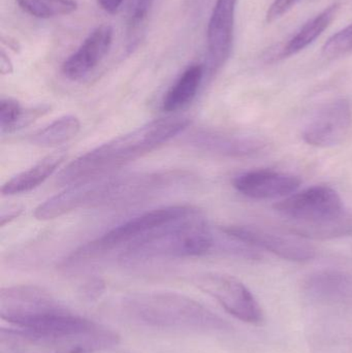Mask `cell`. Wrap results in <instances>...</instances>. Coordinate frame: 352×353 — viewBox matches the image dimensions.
Listing matches in <instances>:
<instances>
[{
	"label": "cell",
	"mask_w": 352,
	"mask_h": 353,
	"mask_svg": "<svg viewBox=\"0 0 352 353\" xmlns=\"http://www.w3.org/2000/svg\"><path fill=\"white\" fill-rule=\"evenodd\" d=\"M275 211L289 220V224L312 225L332 219L345 211L342 199L335 189L316 185L296 191L273 205Z\"/></svg>",
	"instance_id": "8"
},
{
	"label": "cell",
	"mask_w": 352,
	"mask_h": 353,
	"mask_svg": "<svg viewBox=\"0 0 352 353\" xmlns=\"http://www.w3.org/2000/svg\"><path fill=\"white\" fill-rule=\"evenodd\" d=\"M301 183V179L293 174L258 170L238 175L233 180V186L249 199L266 201L289 196L298 190Z\"/></svg>",
	"instance_id": "12"
},
{
	"label": "cell",
	"mask_w": 352,
	"mask_h": 353,
	"mask_svg": "<svg viewBox=\"0 0 352 353\" xmlns=\"http://www.w3.org/2000/svg\"><path fill=\"white\" fill-rule=\"evenodd\" d=\"M152 2L153 0H134L130 10V21H128L130 34H132V37H136L138 31L142 29L148 17Z\"/></svg>",
	"instance_id": "25"
},
{
	"label": "cell",
	"mask_w": 352,
	"mask_h": 353,
	"mask_svg": "<svg viewBox=\"0 0 352 353\" xmlns=\"http://www.w3.org/2000/svg\"><path fill=\"white\" fill-rule=\"evenodd\" d=\"M92 353H130V352H118V350H114L113 348H110V350H99V352H92Z\"/></svg>",
	"instance_id": "31"
},
{
	"label": "cell",
	"mask_w": 352,
	"mask_h": 353,
	"mask_svg": "<svg viewBox=\"0 0 352 353\" xmlns=\"http://www.w3.org/2000/svg\"><path fill=\"white\" fill-rule=\"evenodd\" d=\"M179 176L169 173L105 176L79 183L41 203L35 209L34 217L45 221L80 208L134 199L169 186Z\"/></svg>",
	"instance_id": "2"
},
{
	"label": "cell",
	"mask_w": 352,
	"mask_h": 353,
	"mask_svg": "<svg viewBox=\"0 0 352 353\" xmlns=\"http://www.w3.org/2000/svg\"><path fill=\"white\" fill-rule=\"evenodd\" d=\"M352 109L346 99L327 103L306 124L302 138L318 148H332L344 143L351 134Z\"/></svg>",
	"instance_id": "11"
},
{
	"label": "cell",
	"mask_w": 352,
	"mask_h": 353,
	"mask_svg": "<svg viewBox=\"0 0 352 353\" xmlns=\"http://www.w3.org/2000/svg\"><path fill=\"white\" fill-rule=\"evenodd\" d=\"M70 312L48 290L35 285H14L0 290V317L28 331H43Z\"/></svg>",
	"instance_id": "6"
},
{
	"label": "cell",
	"mask_w": 352,
	"mask_h": 353,
	"mask_svg": "<svg viewBox=\"0 0 352 353\" xmlns=\"http://www.w3.org/2000/svg\"><path fill=\"white\" fill-rule=\"evenodd\" d=\"M105 288V283L101 279L90 280L81 288V296L86 302H95L103 296Z\"/></svg>",
	"instance_id": "26"
},
{
	"label": "cell",
	"mask_w": 352,
	"mask_h": 353,
	"mask_svg": "<svg viewBox=\"0 0 352 353\" xmlns=\"http://www.w3.org/2000/svg\"><path fill=\"white\" fill-rule=\"evenodd\" d=\"M124 0H99V6L109 14H115L119 10Z\"/></svg>",
	"instance_id": "28"
},
{
	"label": "cell",
	"mask_w": 352,
	"mask_h": 353,
	"mask_svg": "<svg viewBox=\"0 0 352 353\" xmlns=\"http://www.w3.org/2000/svg\"><path fill=\"white\" fill-rule=\"evenodd\" d=\"M12 70H14V66H12V61L8 55L1 51L0 53V72L4 76V74H12Z\"/></svg>",
	"instance_id": "29"
},
{
	"label": "cell",
	"mask_w": 352,
	"mask_h": 353,
	"mask_svg": "<svg viewBox=\"0 0 352 353\" xmlns=\"http://www.w3.org/2000/svg\"><path fill=\"white\" fill-rule=\"evenodd\" d=\"M200 143L207 149L218 154L231 157H253L268 148L264 140L254 137L229 136L222 134H202Z\"/></svg>",
	"instance_id": "17"
},
{
	"label": "cell",
	"mask_w": 352,
	"mask_h": 353,
	"mask_svg": "<svg viewBox=\"0 0 352 353\" xmlns=\"http://www.w3.org/2000/svg\"><path fill=\"white\" fill-rule=\"evenodd\" d=\"M30 16L39 19L55 18L72 14L78 8L76 0H16Z\"/></svg>",
	"instance_id": "22"
},
{
	"label": "cell",
	"mask_w": 352,
	"mask_h": 353,
	"mask_svg": "<svg viewBox=\"0 0 352 353\" xmlns=\"http://www.w3.org/2000/svg\"><path fill=\"white\" fill-rule=\"evenodd\" d=\"M210 226L200 212L167 224L126 246L121 254L125 263H140L167 257L200 256L214 246Z\"/></svg>",
	"instance_id": "4"
},
{
	"label": "cell",
	"mask_w": 352,
	"mask_h": 353,
	"mask_svg": "<svg viewBox=\"0 0 352 353\" xmlns=\"http://www.w3.org/2000/svg\"><path fill=\"white\" fill-rule=\"evenodd\" d=\"M204 72V66L200 64L189 66L163 97V109L173 113L189 105L198 93Z\"/></svg>",
	"instance_id": "18"
},
{
	"label": "cell",
	"mask_w": 352,
	"mask_h": 353,
	"mask_svg": "<svg viewBox=\"0 0 352 353\" xmlns=\"http://www.w3.org/2000/svg\"><path fill=\"white\" fill-rule=\"evenodd\" d=\"M23 112L18 101L12 99H2L0 101V128L2 132L16 130L17 125L22 117Z\"/></svg>",
	"instance_id": "24"
},
{
	"label": "cell",
	"mask_w": 352,
	"mask_h": 353,
	"mask_svg": "<svg viewBox=\"0 0 352 353\" xmlns=\"http://www.w3.org/2000/svg\"><path fill=\"white\" fill-rule=\"evenodd\" d=\"M238 0H217L209 21L207 39L209 70L217 72L225 65L233 47L234 25Z\"/></svg>",
	"instance_id": "13"
},
{
	"label": "cell",
	"mask_w": 352,
	"mask_h": 353,
	"mask_svg": "<svg viewBox=\"0 0 352 353\" xmlns=\"http://www.w3.org/2000/svg\"><path fill=\"white\" fill-rule=\"evenodd\" d=\"M189 124L187 118L177 116L148 122L79 157L59 174L57 183L72 186L109 176L130 161L163 146Z\"/></svg>",
	"instance_id": "1"
},
{
	"label": "cell",
	"mask_w": 352,
	"mask_h": 353,
	"mask_svg": "<svg viewBox=\"0 0 352 353\" xmlns=\"http://www.w3.org/2000/svg\"><path fill=\"white\" fill-rule=\"evenodd\" d=\"M114 30L110 25L95 28L78 50L62 64V72L70 80L84 78L105 57L113 43Z\"/></svg>",
	"instance_id": "14"
},
{
	"label": "cell",
	"mask_w": 352,
	"mask_h": 353,
	"mask_svg": "<svg viewBox=\"0 0 352 353\" xmlns=\"http://www.w3.org/2000/svg\"><path fill=\"white\" fill-rule=\"evenodd\" d=\"M68 157V150L64 148L58 149L51 154L43 157L39 163H35L30 169L22 172L2 186L1 192L3 195H16L29 192L43 184L54 172L64 163Z\"/></svg>",
	"instance_id": "16"
},
{
	"label": "cell",
	"mask_w": 352,
	"mask_h": 353,
	"mask_svg": "<svg viewBox=\"0 0 352 353\" xmlns=\"http://www.w3.org/2000/svg\"><path fill=\"white\" fill-rule=\"evenodd\" d=\"M194 283L239 321L251 325L264 321V313L253 294L234 276L213 272L200 274L194 277Z\"/></svg>",
	"instance_id": "9"
},
{
	"label": "cell",
	"mask_w": 352,
	"mask_h": 353,
	"mask_svg": "<svg viewBox=\"0 0 352 353\" xmlns=\"http://www.w3.org/2000/svg\"><path fill=\"white\" fill-rule=\"evenodd\" d=\"M352 51V24L333 35L322 48L327 58H337Z\"/></svg>",
	"instance_id": "23"
},
{
	"label": "cell",
	"mask_w": 352,
	"mask_h": 353,
	"mask_svg": "<svg viewBox=\"0 0 352 353\" xmlns=\"http://www.w3.org/2000/svg\"><path fill=\"white\" fill-rule=\"evenodd\" d=\"M225 236L236 239L248 246L266 250L276 256L296 263L312 261L316 249L300 236L277 234L252 225H231L221 228Z\"/></svg>",
	"instance_id": "10"
},
{
	"label": "cell",
	"mask_w": 352,
	"mask_h": 353,
	"mask_svg": "<svg viewBox=\"0 0 352 353\" xmlns=\"http://www.w3.org/2000/svg\"><path fill=\"white\" fill-rule=\"evenodd\" d=\"M81 130L78 117L72 115L63 116L52 122L43 130L32 134L30 142L39 147H57L74 139Z\"/></svg>",
	"instance_id": "21"
},
{
	"label": "cell",
	"mask_w": 352,
	"mask_h": 353,
	"mask_svg": "<svg viewBox=\"0 0 352 353\" xmlns=\"http://www.w3.org/2000/svg\"><path fill=\"white\" fill-rule=\"evenodd\" d=\"M196 213H198V210L189 205H171V207L159 208V209L141 214L110 230L97 240L82 247L72 255L68 263L76 265L85 259L97 256L112 249L119 248L124 245L127 246L138 239L167 224L184 219Z\"/></svg>",
	"instance_id": "7"
},
{
	"label": "cell",
	"mask_w": 352,
	"mask_h": 353,
	"mask_svg": "<svg viewBox=\"0 0 352 353\" xmlns=\"http://www.w3.org/2000/svg\"><path fill=\"white\" fill-rule=\"evenodd\" d=\"M339 8L340 6L338 3L332 4L322 10L320 14L314 17L309 22L306 23L303 28L283 48L280 57L285 58L295 55L307 48L310 43H313L336 18Z\"/></svg>",
	"instance_id": "20"
},
{
	"label": "cell",
	"mask_w": 352,
	"mask_h": 353,
	"mask_svg": "<svg viewBox=\"0 0 352 353\" xmlns=\"http://www.w3.org/2000/svg\"><path fill=\"white\" fill-rule=\"evenodd\" d=\"M289 230L295 236L305 240H333L352 236V212L345 210L342 214L312 225L289 224Z\"/></svg>",
	"instance_id": "19"
},
{
	"label": "cell",
	"mask_w": 352,
	"mask_h": 353,
	"mask_svg": "<svg viewBox=\"0 0 352 353\" xmlns=\"http://www.w3.org/2000/svg\"><path fill=\"white\" fill-rule=\"evenodd\" d=\"M22 213V208L14 207L10 209V211L8 213L3 212L1 216V222H0V225L4 226L6 223L10 221V220L14 219V218L18 217L20 214Z\"/></svg>",
	"instance_id": "30"
},
{
	"label": "cell",
	"mask_w": 352,
	"mask_h": 353,
	"mask_svg": "<svg viewBox=\"0 0 352 353\" xmlns=\"http://www.w3.org/2000/svg\"><path fill=\"white\" fill-rule=\"evenodd\" d=\"M124 310L136 321L158 329L225 331L229 325L194 299L177 292H153L132 294Z\"/></svg>",
	"instance_id": "3"
},
{
	"label": "cell",
	"mask_w": 352,
	"mask_h": 353,
	"mask_svg": "<svg viewBox=\"0 0 352 353\" xmlns=\"http://www.w3.org/2000/svg\"><path fill=\"white\" fill-rule=\"evenodd\" d=\"M297 1L298 0H274L267 14V21L271 23L281 18L293 8V4Z\"/></svg>",
	"instance_id": "27"
},
{
	"label": "cell",
	"mask_w": 352,
	"mask_h": 353,
	"mask_svg": "<svg viewBox=\"0 0 352 353\" xmlns=\"http://www.w3.org/2000/svg\"><path fill=\"white\" fill-rule=\"evenodd\" d=\"M306 302H352V275L339 270L314 272L303 283Z\"/></svg>",
	"instance_id": "15"
},
{
	"label": "cell",
	"mask_w": 352,
	"mask_h": 353,
	"mask_svg": "<svg viewBox=\"0 0 352 353\" xmlns=\"http://www.w3.org/2000/svg\"><path fill=\"white\" fill-rule=\"evenodd\" d=\"M119 342L116 332L99 323L76 334L0 330V353H92L113 348Z\"/></svg>",
	"instance_id": "5"
}]
</instances>
